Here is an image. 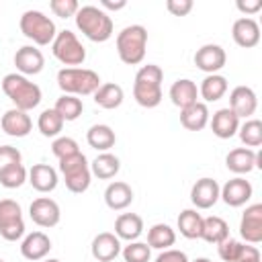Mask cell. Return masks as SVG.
Listing matches in <instances>:
<instances>
[{
  "label": "cell",
  "mask_w": 262,
  "mask_h": 262,
  "mask_svg": "<svg viewBox=\"0 0 262 262\" xmlns=\"http://www.w3.org/2000/svg\"><path fill=\"white\" fill-rule=\"evenodd\" d=\"M176 242V231L166 223H156L147 231V246L156 250H168Z\"/></svg>",
  "instance_id": "836d02e7"
},
{
  "label": "cell",
  "mask_w": 262,
  "mask_h": 262,
  "mask_svg": "<svg viewBox=\"0 0 262 262\" xmlns=\"http://www.w3.org/2000/svg\"><path fill=\"white\" fill-rule=\"evenodd\" d=\"M242 246H244V244H239L237 239L227 237V239H223L221 244H217V254H219V258H221L223 262H235L237 256H239V252H242Z\"/></svg>",
  "instance_id": "60d3db41"
},
{
  "label": "cell",
  "mask_w": 262,
  "mask_h": 262,
  "mask_svg": "<svg viewBox=\"0 0 262 262\" xmlns=\"http://www.w3.org/2000/svg\"><path fill=\"white\" fill-rule=\"evenodd\" d=\"M29 182L35 190L39 192H51L55 186H57V172L55 168H51L49 164H35L31 170H29Z\"/></svg>",
  "instance_id": "603a6c76"
},
{
  "label": "cell",
  "mask_w": 262,
  "mask_h": 262,
  "mask_svg": "<svg viewBox=\"0 0 262 262\" xmlns=\"http://www.w3.org/2000/svg\"><path fill=\"white\" fill-rule=\"evenodd\" d=\"M147 45V31L143 25H129L117 35V53L123 63L135 66L143 61Z\"/></svg>",
  "instance_id": "277c9868"
},
{
  "label": "cell",
  "mask_w": 262,
  "mask_h": 262,
  "mask_svg": "<svg viewBox=\"0 0 262 262\" xmlns=\"http://www.w3.org/2000/svg\"><path fill=\"white\" fill-rule=\"evenodd\" d=\"M239 129V117L229 108H219L217 113H213V119H211V131L213 135H217L219 139H229L237 133Z\"/></svg>",
  "instance_id": "d6986e66"
},
{
  "label": "cell",
  "mask_w": 262,
  "mask_h": 262,
  "mask_svg": "<svg viewBox=\"0 0 262 262\" xmlns=\"http://www.w3.org/2000/svg\"><path fill=\"white\" fill-rule=\"evenodd\" d=\"M76 27L94 43H104L113 37V18L98 6L86 4L76 12Z\"/></svg>",
  "instance_id": "6da1fadb"
},
{
  "label": "cell",
  "mask_w": 262,
  "mask_h": 262,
  "mask_svg": "<svg viewBox=\"0 0 262 262\" xmlns=\"http://www.w3.org/2000/svg\"><path fill=\"white\" fill-rule=\"evenodd\" d=\"M256 106H258V98H256V92L250 88V86H235L229 94V108L242 119H248L256 113Z\"/></svg>",
  "instance_id": "2e32d148"
},
{
  "label": "cell",
  "mask_w": 262,
  "mask_h": 262,
  "mask_svg": "<svg viewBox=\"0 0 262 262\" xmlns=\"http://www.w3.org/2000/svg\"><path fill=\"white\" fill-rule=\"evenodd\" d=\"M100 6H102V8H108V10H121V8L127 6V2H125V0H117V2H113V0H102Z\"/></svg>",
  "instance_id": "681fc988"
},
{
  "label": "cell",
  "mask_w": 262,
  "mask_h": 262,
  "mask_svg": "<svg viewBox=\"0 0 262 262\" xmlns=\"http://www.w3.org/2000/svg\"><path fill=\"white\" fill-rule=\"evenodd\" d=\"M170 100L174 106H178L180 111L199 102V88L192 80L188 78H180L170 86Z\"/></svg>",
  "instance_id": "44dd1931"
},
{
  "label": "cell",
  "mask_w": 262,
  "mask_h": 262,
  "mask_svg": "<svg viewBox=\"0 0 262 262\" xmlns=\"http://www.w3.org/2000/svg\"><path fill=\"white\" fill-rule=\"evenodd\" d=\"M121 254L125 262H149L151 248L143 242H129V246H125Z\"/></svg>",
  "instance_id": "f35d334b"
},
{
  "label": "cell",
  "mask_w": 262,
  "mask_h": 262,
  "mask_svg": "<svg viewBox=\"0 0 262 262\" xmlns=\"http://www.w3.org/2000/svg\"><path fill=\"white\" fill-rule=\"evenodd\" d=\"M237 133H239L242 143L248 145L250 149L262 145V123L258 119H248L244 125H239Z\"/></svg>",
  "instance_id": "8d00e7d4"
},
{
  "label": "cell",
  "mask_w": 262,
  "mask_h": 262,
  "mask_svg": "<svg viewBox=\"0 0 262 262\" xmlns=\"http://www.w3.org/2000/svg\"><path fill=\"white\" fill-rule=\"evenodd\" d=\"M51 151L57 160H63V158H70V156L78 154L80 147H78V141L72 139V137H55L53 143H51Z\"/></svg>",
  "instance_id": "ab89813d"
},
{
  "label": "cell",
  "mask_w": 262,
  "mask_h": 262,
  "mask_svg": "<svg viewBox=\"0 0 262 262\" xmlns=\"http://www.w3.org/2000/svg\"><path fill=\"white\" fill-rule=\"evenodd\" d=\"M178 229L186 239H199L203 231V215L196 209H184L178 215Z\"/></svg>",
  "instance_id": "1f68e13d"
},
{
  "label": "cell",
  "mask_w": 262,
  "mask_h": 262,
  "mask_svg": "<svg viewBox=\"0 0 262 262\" xmlns=\"http://www.w3.org/2000/svg\"><path fill=\"white\" fill-rule=\"evenodd\" d=\"M0 235L6 242H16L25 235V221L20 205L12 199L0 201Z\"/></svg>",
  "instance_id": "ba28073f"
},
{
  "label": "cell",
  "mask_w": 262,
  "mask_h": 262,
  "mask_svg": "<svg viewBox=\"0 0 262 262\" xmlns=\"http://www.w3.org/2000/svg\"><path fill=\"white\" fill-rule=\"evenodd\" d=\"M49 8L53 10L55 16L68 18V16H76L80 4H78L76 0H51V2H49Z\"/></svg>",
  "instance_id": "7bdbcfd3"
},
{
  "label": "cell",
  "mask_w": 262,
  "mask_h": 262,
  "mask_svg": "<svg viewBox=\"0 0 262 262\" xmlns=\"http://www.w3.org/2000/svg\"><path fill=\"white\" fill-rule=\"evenodd\" d=\"M23 156L16 147L12 145H0V170L8 168V166H14V164H20Z\"/></svg>",
  "instance_id": "ee69618b"
},
{
  "label": "cell",
  "mask_w": 262,
  "mask_h": 262,
  "mask_svg": "<svg viewBox=\"0 0 262 262\" xmlns=\"http://www.w3.org/2000/svg\"><path fill=\"white\" fill-rule=\"evenodd\" d=\"M59 172L63 174V180H66V186H68L70 192L82 194V192L88 190L92 172H90L88 160H86V156L82 151L59 160Z\"/></svg>",
  "instance_id": "5b68a950"
},
{
  "label": "cell",
  "mask_w": 262,
  "mask_h": 262,
  "mask_svg": "<svg viewBox=\"0 0 262 262\" xmlns=\"http://www.w3.org/2000/svg\"><path fill=\"white\" fill-rule=\"evenodd\" d=\"M235 262H260V252H258V248L256 246H242V252H239V256H237V260Z\"/></svg>",
  "instance_id": "7dc6e473"
},
{
  "label": "cell",
  "mask_w": 262,
  "mask_h": 262,
  "mask_svg": "<svg viewBox=\"0 0 262 262\" xmlns=\"http://www.w3.org/2000/svg\"><path fill=\"white\" fill-rule=\"evenodd\" d=\"M135 80H139V82H151V84H162L164 72H162L160 66L147 63V66H141L139 68V72L135 74Z\"/></svg>",
  "instance_id": "b9f144b4"
},
{
  "label": "cell",
  "mask_w": 262,
  "mask_h": 262,
  "mask_svg": "<svg viewBox=\"0 0 262 262\" xmlns=\"http://www.w3.org/2000/svg\"><path fill=\"white\" fill-rule=\"evenodd\" d=\"M29 172L23 164H14V166H8L4 170H0V184L4 188H18L25 184Z\"/></svg>",
  "instance_id": "74e56055"
},
{
  "label": "cell",
  "mask_w": 262,
  "mask_h": 262,
  "mask_svg": "<svg viewBox=\"0 0 262 262\" xmlns=\"http://www.w3.org/2000/svg\"><path fill=\"white\" fill-rule=\"evenodd\" d=\"M221 186L213 178H199L190 188V201L196 209H211L219 201Z\"/></svg>",
  "instance_id": "4fadbf2b"
},
{
  "label": "cell",
  "mask_w": 262,
  "mask_h": 262,
  "mask_svg": "<svg viewBox=\"0 0 262 262\" xmlns=\"http://www.w3.org/2000/svg\"><path fill=\"white\" fill-rule=\"evenodd\" d=\"M2 90L14 102V108H20L25 113L41 102V88L35 82H31L27 76L16 72L6 74L2 78Z\"/></svg>",
  "instance_id": "7a4b0ae2"
},
{
  "label": "cell",
  "mask_w": 262,
  "mask_h": 262,
  "mask_svg": "<svg viewBox=\"0 0 262 262\" xmlns=\"http://www.w3.org/2000/svg\"><path fill=\"white\" fill-rule=\"evenodd\" d=\"M239 235L248 244H260L262 242V205H250L239 221Z\"/></svg>",
  "instance_id": "7c38bea8"
},
{
  "label": "cell",
  "mask_w": 262,
  "mask_h": 262,
  "mask_svg": "<svg viewBox=\"0 0 262 262\" xmlns=\"http://www.w3.org/2000/svg\"><path fill=\"white\" fill-rule=\"evenodd\" d=\"M0 127L10 137H27L31 133V129H33V121L25 111L8 108L0 119Z\"/></svg>",
  "instance_id": "9a60e30c"
},
{
  "label": "cell",
  "mask_w": 262,
  "mask_h": 262,
  "mask_svg": "<svg viewBox=\"0 0 262 262\" xmlns=\"http://www.w3.org/2000/svg\"><path fill=\"white\" fill-rule=\"evenodd\" d=\"M86 141H88L90 147H94V149H98V151H108V149L115 145L117 137H115V131H113L108 125L98 123V125H92V127L86 131Z\"/></svg>",
  "instance_id": "83f0119b"
},
{
  "label": "cell",
  "mask_w": 262,
  "mask_h": 262,
  "mask_svg": "<svg viewBox=\"0 0 262 262\" xmlns=\"http://www.w3.org/2000/svg\"><path fill=\"white\" fill-rule=\"evenodd\" d=\"M143 231V219L137 213H121L115 221V235L119 239L135 242Z\"/></svg>",
  "instance_id": "d4e9b609"
},
{
  "label": "cell",
  "mask_w": 262,
  "mask_h": 262,
  "mask_svg": "<svg viewBox=\"0 0 262 262\" xmlns=\"http://www.w3.org/2000/svg\"><path fill=\"white\" fill-rule=\"evenodd\" d=\"M0 262H4V260H0Z\"/></svg>",
  "instance_id": "f5cc1de1"
},
{
  "label": "cell",
  "mask_w": 262,
  "mask_h": 262,
  "mask_svg": "<svg viewBox=\"0 0 262 262\" xmlns=\"http://www.w3.org/2000/svg\"><path fill=\"white\" fill-rule=\"evenodd\" d=\"M51 250V239L49 235H45L43 231H33L29 233L23 244H20V254L23 258L35 262V260H43Z\"/></svg>",
  "instance_id": "ffe728a7"
},
{
  "label": "cell",
  "mask_w": 262,
  "mask_h": 262,
  "mask_svg": "<svg viewBox=\"0 0 262 262\" xmlns=\"http://www.w3.org/2000/svg\"><path fill=\"white\" fill-rule=\"evenodd\" d=\"M227 92V80L221 74H209L199 88V94L205 98V102H215Z\"/></svg>",
  "instance_id": "d6a6232c"
},
{
  "label": "cell",
  "mask_w": 262,
  "mask_h": 262,
  "mask_svg": "<svg viewBox=\"0 0 262 262\" xmlns=\"http://www.w3.org/2000/svg\"><path fill=\"white\" fill-rule=\"evenodd\" d=\"M231 37L239 47H256L260 41V27L252 16H239L231 27Z\"/></svg>",
  "instance_id": "e0dca14e"
},
{
  "label": "cell",
  "mask_w": 262,
  "mask_h": 262,
  "mask_svg": "<svg viewBox=\"0 0 262 262\" xmlns=\"http://www.w3.org/2000/svg\"><path fill=\"white\" fill-rule=\"evenodd\" d=\"M225 61H227L225 49L221 45H215V43H207V45L199 47L194 53V66L201 72H207V76L217 74L225 66Z\"/></svg>",
  "instance_id": "30bf717a"
},
{
  "label": "cell",
  "mask_w": 262,
  "mask_h": 262,
  "mask_svg": "<svg viewBox=\"0 0 262 262\" xmlns=\"http://www.w3.org/2000/svg\"><path fill=\"white\" fill-rule=\"evenodd\" d=\"M258 162V154L250 147H235L227 154L225 158V166L233 172V174H248L256 168Z\"/></svg>",
  "instance_id": "7402d4cb"
},
{
  "label": "cell",
  "mask_w": 262,
  "mask_h": 262,
  "mask_svg": "<svg viewBox=\"0 0 262 262\" xmlns=\"http://www.w3.org/2000/svg\"><path fill=\"white\" fill-rule=\"evenodd\" d=\"M90 250H92L94 260H98V262H111V260H115L121 254V239L115 233H111V231H102V233H98L92 239Z\"/></svg>",
  "instance_id": "ac0fdd59"
},
{
  "label": "cell",
  "mask_w": 262,
  "mask_h": 262,
  "mask_svg": "<svg viewBox=\"0 0 262 262\" xmlns=\"http://www.w3.org/2000/svg\"><path fill=\"white\" fill-rule=\"evenodd\" d=\"M166 8L174 16H184V14H188L192 10V0H168Z\"/></svg>",
  "instance_id": "f6af8a7d"
},
{
  "label": "cell",
  "mask_w": 262,
  "mask_h": 262,
  "mask_svg": "<svg viewBox=\"0 0 262 262\" xmlns=\"http://www.w3.org/2000/svg\"><path fill=\"white\" fill-rule=\"evenodd\" d=\"M119 168H121L119 158L113 156V154H108V151L98 154V156L94 158V162L90 164V172H92L96 178H100V180H108V178L117 176Z\"/></svg>",
  "instance_id": "4dcf8cb0"
},
{
  "label": "cell",
  "mask_w": 262,
  "mask_h": 262,
  "mask_svg": "<svg viewBox=\"0 0 262 262\" xmlns=\"http://www.w3.org/2000/svg\"><path fill=\"white\" fill-rule=\"evenodd\" d=\"M51 51L53 55L63 63V66H80L86 59V49L80 43V39L76 37V33H72L70 29H63L55 35L53 43H51Z\"/></svg>",
  "instance_id": "52a82bcc"
},
{
  "label": "cell",
  "mask_w": 262,
  "mask_h": 262,
  "mask_svg": "<svg viewBox=\"0 0 262 262\" xmlns=\"http://www.w3.org/2000/svg\"><path fill=\"white\" fill-rule=\"evenodd\" d=\"M156 262H188V258H186L184 252L174 250V248H168V250H164V252L156 258Z\"/></svg>",
  "instance_id": "bcb514c9"
},
{
  "label": "cell",
  "mask_w": 262,
  "mask_h": 262,
  "mask_svg": "<svg viewBox=\"0 0 262 262\" xmlns=\"http://www.w3.org/2000/svg\"><path fill=\"white\" fill-rule=\"evenodd\" d=\"M45 262H59L57 258H49V260H45Z\"/></svg>",
  "instance_id": "816d5d0a"
},
{
  "label": "cell",
  "mask_w": 262,
  "mask_h": 262,
  "mask_svg": "<svg viewBox=\"0 0 262 262\" xmlns=\"http://www.w3.org/2000/svg\"><path fill=\"white\" fill-rule=\"evenodd\" d=\"M18 27H20L23 35L27 39H31L33 43H37V45H49V43H53V39L57 35L55 23L49 16H45L41 10L23 12V16L18 20Z\"/></svg>",
  "instance_id": "8992f818"
},
{
  "label": "cell",
  "mask_w": 262,
  "mask_h": 262,
  "mask_svg": "<svg viewBox=\"0 0 262 262\" xmlns=\"http://www.w3.org/2000/svg\"><path fill=\"white\" fill-rule=\"evenodd\" d=\"M237 10H242V12H246V14H254V12H258L260 8H262V0H237Z\"/></svg>",
  "instance_id": "c3c4849f"
},
{
  "label": "cell",
  "mask_w": 262,
  "mask_h": 262,
  "mask_svg": "<svg viewBox=\"0 0 262 262\" xmlns=\"http://www.w3.org/2000/svg\"><path fill=\"white\" fill-rule=\"evenodd\" d=\"M37 127L45 137H57L63 129V119L55 113V108H45L37 119Z\"/></svg>",
  "instance_id": "d590c367"
},
{
  "label": "cell",
  "mask_w": 262,
  "mask_h": 262,
  "mask_svg": "<svg viewBox=\"0 0 262 262\" xmlns=\"http://www.w3.org/2000/svg\"><path fill=\"white\" fill-rule=\"evenodd\" d=\"M252 192H254L252 184L246 178L235 176V178H231V180H227L223 184V188L219 190V196L229 207H242L252 199Z\"/></svg>",
  "instance_id": "8fae6325"
},
{
  "label": "cell",
  "mask_w": 262,
  "mask_h": 262,
  "mask_svg": "<svg viewBox=\"0 0 262 262\" xmlns=\"http://www.w3.org/2000/svg\"><path fill=\"white\" fill-rule=\"evenodd\" d=\"M180 123L188 131H201L209 123V106L205 102H194L180 111Z\"/></svg>",
  "instance_id": "484cf974"
},
{
  "label": "cell",
  "mask_w": 262,
  "mask_h": 262,
  "mask_svg": "<svg viewBox=\"0 0 262 262\" xmlns=\"http://www.w3.org/2000/svg\"><path fill=\"white\" fill-rule=\"evenodd\" d=\"M55 113L63 119V123L66 121H76L80 115H82V111H84V104H82V98H78V96H72V94H63V96H59L57 100H55Z\"/></svg>",
  "instance_id": "e575fe53"
},
{
  "label": "cell",
  "mask_w": 262,
  "mask_h": 262,
  "mask_svg": "<svg viewBox=\"0 0 262 262\" xmlns=\"http://www.w3.org/2000/svg\"><path fill=\"white\" fill-rule=\"evenodd\" d=\"M133 98L137 100L139 106L143 108H154L162 102V84H151V82H133Z\"/></svg>",
  "instance_id": "4316f807"
},
{
  "label": "cell",
  "mask_w": 262,
  "mask_h": 262,
  "mask_svg": "<svg viewBox=\"0 0 262 262\" xmlns=\"http://www.w3.org/2000/svg\"><path fill=\"white\" fill-rule=\"evenodd\" d=\"M29 215L33 219V223H37L39 227H53L59 223V217H61V211H59V205L49 199V196H39L31 203L29 207Z\"/></svg>",
  "instance_id": "9c48e42d"
},
{
  "label": "cell",
  "mask_w": 262,
  "mask_h": 262,
  "mask_svg": "<svg viewBox=\"0 0 262 262\" xmlns=\"http://www.w3.org/2000/svg\"><path fill=\"white\" fill-rule=\"evenodd\" d=\"M104 203L113 211H121V209L129 207L133 203V190H131V186L127 182H123V180L111 182L106 186V190H104Z\"/></svg>",
  "instance_id": "cb8c5ba5"
},
{
  "label": "cell",
  "mask_w": 262,
  "mask_h": 262,
  "mask_svg": "<svg viewBox=\"0 0 262 262\" xmlns=\"http://www.w3.org/2000/svg\"><path fill=\"white\" fill-rule=\"evenodd\" d=\"M57 86L63 90V94L86 96L98 90L100 78L94 70L88 68H63L57 72Z\"/></svg>",
  "instance_id": "3957f363"
},
{
  "label": "cell",
  "mask_w": 262,
  "mask_h": 262,
  "mask_svg": "<svg viewBox=\"0 0 262 262\" xmlns=\"http://www.w3.org/2000/svg\"><path fill=\"white\" fill-rule=\"evenodd\" d=\"M201 237L209 244H221L223 239L229 237V225L225 223V219L211 215V217H203V231Z\"/></svg>",
  "instance_id": "f546056e"
},
{
  "label": "cell",
  "mask_w": 262,
  "mask_h": 262,
  "mask_svg": "<svg viewBox=\"0 0 262 262\" xmlns=\"http://www.w3.org/2000/svg\"><path fill=\"white\" fill-rule=\"evenodd\" d=\"M14 66L23 76H35L43 70L45 57H43L41 49H37L35 45H23L14 53Z\"/></svg>",
  "instance_id": "5bb4252c"
},
{
  "label": "cell",
  "mask_w": 262,
  "mask_h": 262,
  "mask_svg": "<svg viewBox=\"0 0 262 262\" xmlns=\"http://www.w3.org/2000/svg\"><path fill=\"white\" fill-rule=\"evenodd\" d=\"M123 98H125V92L119 84L115 82H106V84H100L98 90L94 92V102L102 108H117L123 104Z\"/></svg>",
  "instance_id": "f1b7e54d"
},
{
  "label": "cell",
  "mask_w": 262,
  "mask_h": 262,
  "mask_svg": "<svg viewBox=\"0 0 262 262\" xmlns=\"http://www.w3.org/2000/svg\"><path fill=\"white\" fill-rule=\"evenodd\" d=\"M194 262H211V260H209V258H196Z\"/></svg>",
  "instance_id": "f907efd6"
}]
</instances>
